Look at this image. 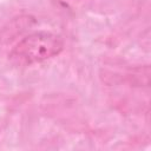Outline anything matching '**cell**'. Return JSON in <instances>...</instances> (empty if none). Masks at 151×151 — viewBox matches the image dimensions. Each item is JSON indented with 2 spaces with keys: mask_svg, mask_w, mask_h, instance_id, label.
Returning a JSON list of instances; mask_svg holds the SVG:
<instances>
[{
  "mask_svg": "<svg viewBox=\"0 0 151 151\" xmlns=\"http://www.w3.org/2000/svg\"><path fill=\"white\" fill-rule=\"evenodd\" d=\"M64 47L63 39L51 32H34L20 40L9 53L17 66H29L58 55Z\"/></svg>",
  "mask_w": 151,
  "mask_h": 151,
  "instance_id": "1",
  "label": "cell"
}]
</instances>
